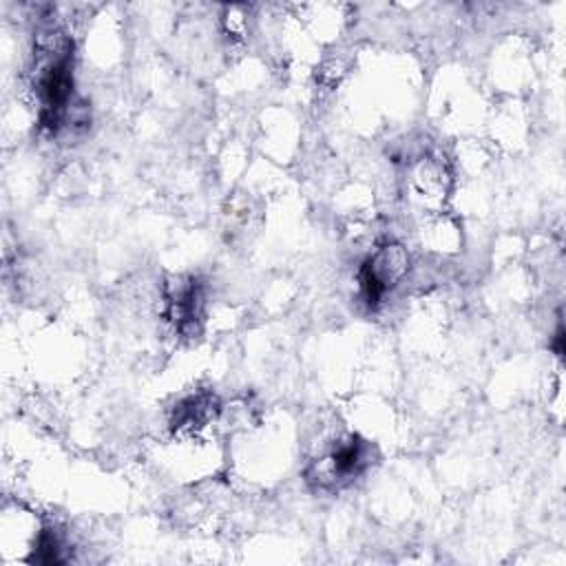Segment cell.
Here are the masks:
<instances>
[{
    "label": "cell",
    "mask_w": 566,
    "mask_h": 566,
    "mask_svg": "<svg viewBox=\"0 0 566 566\" xmlns=\"http://www.w3.org/2000/svg\"><path fill=\"white\" fill-rule=\"evenodd\" d=\"M369 462V449L360 440H349L340 444L336 451H332L327 458H321L312 464L310 480H314L318 486H332L340 480L358 475Z\"/></svg>",
    "instance_id": "obj_2"
},
{
    "label": "cell",
    "mask_w": 566,
    "mask_h": 566,
    "mask_svg": "<svg viewBox=\"0 0 566 566\" xmlns=\"http://www.w3.org/2000/svg\"><path fill=\"white\" fill-rule=\"evenodd\" d=\"M407 270V254L400 245H385L360 268V292L369 305H376L394 281Z\"/></svg>",
    "instance_id": "obj_1"
},
{
    "label": "cell",
    "mask_w": 566,
    "mask_h": 566,
    "mask_svg": "<svg viewBox=\"0 0 566 566\" xmlns=\"http://www.w3.org/2000/svg\"><path fill=\"white\" fill-rule=\"evenodd\" d=\"M199 305H201V294L197 281H177L172 290L168 292V310L170 318L177 323L179 329H186L188 325H195L199 316Z\"/></svg>",
    "instance_id": "obj_3"
}]
</instances>
